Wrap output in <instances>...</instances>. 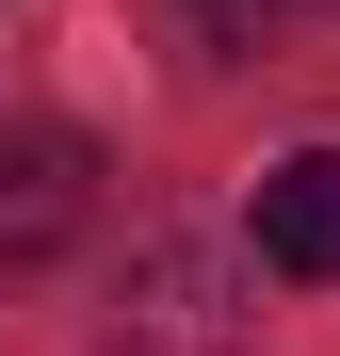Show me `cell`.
Here are the masks:
<instances>
[{
	"label": "cell",
	"instance_id": "6da1fadb",
	"mask_svg": "<svg viewBox=\"0 0 340 356\" xmlns=\"http://www.w3.org/2000/svg\"><path fill=\"white\" fill-rule=\"evenodd\" d=\"M259 259L308 275V291L340 275V146H292V162L259 178Z\"/></svg>",
	"mask_w": 340,
	"mask_h": 356
},
{
	"label": "cell",
	"instance_id": "3957f363",
	"mask_svg": "<svg viewBox=\"0 0 340 356\" xmlns=\"http://www.w3.org/2000/svg\"><path fill=\"white\" fill-rule=\"evenodd\" d=\"M259 17H275V0H211V33H259Z\"/></svg>",
	"mask_w": 340,
	"mask_h": 356
},
{
	"label": "cell",
	"instance_id": "7a4b0ae2",
	"mask_svg": "<svg viewBox=\"0 0 340 356\" xmlns=\"http://www.w3.org/2000/svg\"><path fill=\"white\" fill-rule=\"evenodd\" d=\"M65 227H81V146L65 130H17V146H0V275L49 259Z\"/></svg>",
	"mask_w": 340,
	"mask_h": 356
}]
</instances>
